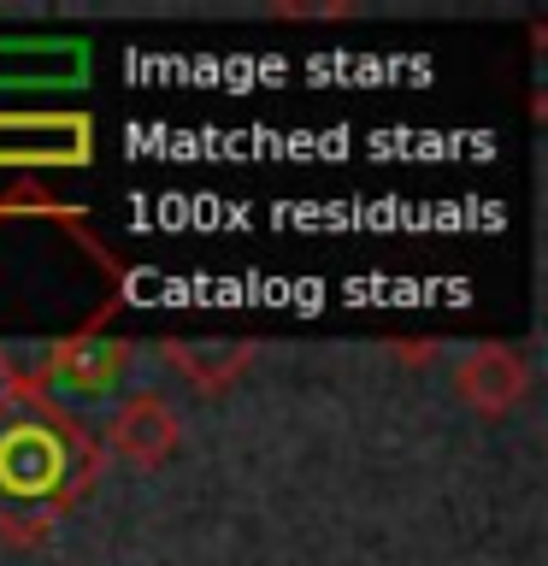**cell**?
I'll return each mask as SVG.
<instances>
[{"label":"cell","mask_w":548,"mask_h":566,"mask_svg":"<svg viewBox=\"0 0 548 566\" xmlns=\"http://www.w3.org/2000/svg\"><path fill=\"white\" fill-rule=\"evenodd\" d=\"M136 366V343L124 331H83V336H65L53 343L42 360L30 366V384L60 407V413L77 419L83 407H101L113 401L124 378Z\"/></svg>","instance_id":"obj_3"},{"label":"cell","mask_w":548,"mask_h":566,"mask_svg":"<svg viewBox=\"0 0 548 566\" xmlns=\"http://www.w3.org/2000/svg\"><path fill=\"white\" fill-rule=\"evenodd\" d=\"M106 467L95 431L60 413L30 371L0 378V537L12 548H35L53 525L95 490Z\"/></svg>","instance_id":"obj_2"},{"label":"cell","mask_w":548,"mask_h":566,"mask_svg":"<svg viewBox=\"0 0 548 566\" xmlns=\"http://www.w3.org/2000/svg\"><path fill=\"white\" fill-rule=\"evenodd\" d=\"M530 389V366L513 343H477L466 360L454 366V396L472 407L477 419H507Z\"/></svg>","instance_id":"obj_6"},{"label":"cell","mask_w":548,"mask_h":566,"mask_svg":"<svg viewBox=\"0 0 548 566\" xmlns=\"http://www.w3.org/2000/svg\"><path fill=\"white\" fill-rule=\"evenodd\" d=\"M177 442H183L177 407H171L166 396H154V389H141V396H130L113 419H106L101 454L130 460L136 472H159V467H166V460L177 454Z\"/></svg>","instance_id":"obj_5"},{"label":"cell","mask_w":548,"mask_h":566,"mask_svg":"<svg viewBox=\"0 0 548 566\" xmlns=\"http://www.w3.org/2000/svg\"><path fill=\"white\" fill-rule=\"evenodd\" d=\"M159 360H166L177 378L201 396H219L254 366V343H201V336H166L159 343Z\"/></svg>","instance_id":"obj_7"},{"label":"cell","mask_w":548,"mask_h":566,"mask_svg":"<svg viewBox=\"0 0 548 566\" xmlns=\"http://www.w3.org/2000/svg\"><path fill=\"white\" fill-rule=\"evenodd\" d=\"M124 290L130 272L83 207L35 184L0 201V378L12 371V348L48 354L65 336L113 331Z\"/></svg>","instance_id":"obj_1"},{"label":"cell","mask_w":548,"mask_h":566,"mask_svg":"<svg viewBox=\"0 0 548 566\" xmlns=\"http://www.w3.org/2000/svg\"><path fill=\"white\" fill-rule=\"evenodd\" d=\"M95 159L88 113H0V171H71Z\"/></svg>","instance_id":"obj_4"}]
</instances>
